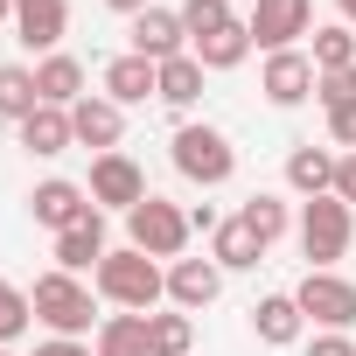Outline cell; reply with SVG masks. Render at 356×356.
I'll use <instances>...</instances> for the list:
<instances>
[{"label":"cell","mask_w":356,"mask_h":356,"mask_svg":"<svg viewBox=\"0 0 356 356\" xmlns=\"http://www.w3.org/2000/svg\"><path fill=\"white\" fill-rule=\"evenodd\" d=\"M133 56H147V63L189 56V29H182V15H175V8H147V15H133Z\"/></svg>","instance_id":"obj_13"},{"label":"cell","mask_w":356,"mask_h":356,"mask_svg":"<svg viewBox=\"0 0 356 356\" xmlns=\"http://www.w3.org/2000/svg\"><path fill=\"white\" fill-rule=\"evenodd\" d=\"M15 29H22V49L56 56L63 29H70V0H15Z\"/></svg>","instance_id":"obj_14"},{"label":"cell","mask_w":356,"mask_h":356,"mask_svg":"<svg viewBox=\"0 0 356 356\" xmlns=\"http://www.w3.org/2000/svg\"><path fill=\"white\" fill-rule=\"evenodd\" d=\"M29 307H35V321L49 335H70V342H84L91 335V314H98V300H91V286L77 273H42L29 286Z\"/></svg>","instance_id":"obj_3"},{"label":"cell","mask_w":356,"mask_h":356,"mask_svg":"<svg viewBox=\"0 0 356 356\" xmlns=\"http://www.w3.org/2000/svg\"><path fill=\"white\" fill-rule=\"evenodd\" d=\"M168 161L182 168L196 189H224L231 175H238V147H231V133H217V126H175Z\"/></svg>","instance_id":"obj_4"},{"label":"cell","mask_w":356,"mask_h":356,"mask_svg":"<svg viewBox=\"0 0 356 356\" xmlns=\"http://www.w3.org/2000/svg\"><path fill=\"white\" fill-rule=\"evenodd\" d=\"M252 49L280 56V49H300V35H314V0H252Z\"/></svg>","instance_id":"obj_6"},{"label":"cell","mask_w":356,"mask_h":356,"mask_svg":"<svg viewBox=\"0 0 356 356\" xmlns=\"http://www.w3.org/2000/svg\"><path fill=\"white\" fill-rule=\"evenodd\" d=\"M29 321H35V307H29V293H22L15 280H0V342L15 349V342L29 335Z\"/></svg>","instance_id":"obj_30"},{"label":"cell","mask_w":356,"mask_h":356,"mask_svg":"<svg viewBox=\"0 0 356 356\" xmlns=\"http://www.w3.org/2000/svg\"><path fill=\"white\" fill-rule=\"evenodd\" d=\"M335 196L356 210V154H342V161H335Z\"/></svg>","instance_id":"obj_34"},{"label":"cell","mask_w":356,"mask_h":356,"mask_svg":"<svg viewBox=\"0 0 356 356\" xmlns=\"http://www.w3.org/2000/svg\"><path fill=\"white\" fill-rule=\"evenodd\" d=\"M335 161H342V154H328V147H314V140L293 147V154H286V189L307 196V203H314V196H335Z\"/></svg>","instance_id":"obj_17"},{"label":"cell","mask_w":356,"mask_h":356,"mask_svg":"<svg viewBox=\"0 0 356 356\" xmlns=\"http://www.w3.org/2000/svg\"><path fill=\"white\" fill-rule=\"evenodd\" d=\"M35 105H42V91H35V63H0V119L22 126Z\"/></svg>","instance_id":"obj_25"},{"label":"cell","mask_w":356,"mask_h":356,"mask_svg":"<svg viewBox=\"0 0 356 356\" xmlns=\"http://www.w3.org/2000/svg\"><path fill=\"white\" fill-rule=\"evenodd\" d=\"M210 259H217L224 273H252V266L266 259V245L252 238V224H245V217H224V224L210 231Z\"/></svg>","instance_id":"obj_20"},{"label":"cell","mask_w":356,"mask_h":356,"mask_svg":"<svg viewBox=\"0 0 356 356\" xmlns=\"http://www.w3.org/2000/svg\"><path fill=\"white\" fill-rule=\"evenodd\" d=\"M328 140H335L342 154H356V105H342V112H328Z\"/></svg>","instance_id":"obj_32"},{"label":"cell","mask_w":356,"mask_h":356,"mask_svg":"<svg viewBox=\"0 0 356 356\" xmlns=\"http://www.w3.org/2000/svg\"><path fill=\"white\" fill-rule=\"evenodd\" d=\"M307 356H356V342H349L342 328H321V335L307 342Z\"/></svg>","instance_id":"obj_33"},{"label":"cell","mask_w":356,"mask_h":356,"mask_svg":"<svg viewBox=\"0 0 356 356\" xmlns=\"http://www.w3.org/2000/svg\"><path fill=\"white\" fill-rule=\"evenodd\" d=\"M217 293H224V266L217 259H175L168 266V300L182 307V314H203Z\"/></svg>","instance_id":"obj_12"},{"label":"cell","mask_w":356,"mask_h":356,"mask_svg":"<svg viewBox=\"0 0 356 356\" xmlns=\"http://www.w3.org/2000/svg\"><path fill=\"white\" fill-rule=\"evenodd\" d=\"M293 300H300V314L307 321H321V328H356V280H342V273H307L300 286H293Z\"/></svg>","instance_id":"obj_8"},{"label":"cell","mask_w":356,"mask_h":356,"mask_svg":"<svg viewBox=\"0 0 356 356\" xmlns=\"http://www.w3.org/2000/svg\"><path fill=\"white\" fill-rule=\"evenodd\" d=\"M35 356H91V342H70V335H49V342H35Z\"/></svg>","instance_id":"obj_35"},{"label":"cell","mask_w":356,"mask_h":356,"mask_svg":"<svg viewBox=\"0 0 356 356\" xmlns=\"http://www.w3.org/2000/svg\"><path fill=\"white\" fill-rule=\"evenodd\" d=\"M105 8H112V15H147L154 0H105Z\"/></svg>","instance_id":"obj_37"},{"label":"cell","mask_w":356,"mask_h":356,"mask_svg":"<svg viewBox=\"0 0 356 356\" xmlns=\"http://www.w3.org/2000/svg\"><path fill=\"white\" fill-rule=\"evenodd\" d=\"M196 349V321L175 307V314H147V356H189Z\"/></svg>","instance_id":"obj_26"},{"label":"cell","mask_w":356,"mask_h":356,"mask_svg":"<svg viewBox=\"0 0 356 356\" xmlns=\"http://www.w3.org/2000/svg\"><path fill=\"white\" fill-rule=\"evenodd\" d=\"M252 328H259V342H266V349H286V342H300L307 314H300V300H293V293H266V300L252 307Z\"/></svg>","instance_id":"obj_19"},{"label":"cell","mask_w":356,"mask_h":356,"mask_svg":"<svg viewBox=\"0 0 356 356\" xmlns=\"http://www.w3.org/2000/svg\"><path fill=\"white\" fill-rule=\"evenodd\" d=\"M182 29H189V42H203V35H217V29H231L238 15H231V0H182Z\"/></svg>","instance_id":"obj_29"},{"label":"cell","mask_w":356,"mask_h":356,"mask_svg":"<svg viewBox=\"0 0 356 356\" xmlns=\"http://www.w3.org/2000/svg\"><path fill=\"white\" fill-rule=\"evenodd\" d=\"M91 203L98 210H133V203H147L154 189H147V168L133 161V154H91Z\"/></svg>","instance_id":"obj_7"},{"label":"cell","mask_w":356,"mask_h":356,"mask_svg":"<svg viewBox=\"0 0 356 356\" xmlns=\"http://www.w3.org/2000/svg\"><path fill=\"white\" fill-rule=\"evenodd\" d=\"M70 133H77V147H91V154H119L126 105H112L105 91H84V98L70 105Z\"/></svg>","instance_id":"obj_11"},{"label":"cell","mask_w":356,"mask_h":356,"mask_svg":"<svg viewBox=\"0 0 356 356\" xmlns=\"http://www.w3.org/2000/svg\"><path fill=\"white\" fill-rule=\"evenodd\" d=\"M335 8H342V22H349V29H356V0H335Z\"/></svg>","instance_id":"obj_38"},{"label":"cell","mask_w":356,"mask_h":356,"mask_svg":"<svg viewBox=\"0 0 356 356\" xmlns=\"http://www.w3.org/2000/svg\"><path fill=\"white\" fill-rule=\"evenodd\" d=\"M307 56H314V77H321V70H349V63H356V35H349V22L314 29V49H307Z\"/></svg>","instance_id":"obj_27"},{"label":"cell","mask_w":356,"mask_h":356,"mask_svg":"<svg viewBox=\"0 0 356 356\" xmlns=\"http://www.w3.org/2000/svg\"><path fill=\"white\" fill-rule=\"evenodd\" d=\"M189 56H196L203 70H238V63L252 56V29H245V15H238L231 29H217V35H203V42H189Z\"/></svg>","instance_id":"obj_23"},{"label":"cell","mask_w":356,"mask_h":356,"mask_svg":"<svg viewBox=\"0 0 356 356\" xmlns=\"http://www.w3.org/2000/svg\"><path fill=\"white\" fill-rule=\"evenodd\" d=\"M0 22H15V0H0Z\"/></svg>","instance_id":"obj_39"},{"label":"cell","mask_w":356,"mask_h":356,"mask_svg":"<svg viewBox=\"0 0 356 356\" xmlns=\"http://www.w3.org/2000/svg\"><path fill=\"white\" fill-rule=\"evenodd\" d=\"M126 238H133V252H147V259H182V245H189L196 231H189V210H175L168 196H147V203L126 210Z\"/></svg>","instance_id":"obj_5"},{"label":"cell","mask_w":356,"mask_h":356,"mask_svg":"<svg viewBox=\"0 0 356 356\" xmlns=\"http://www.w3.org/2000/svg\"><path fill=\"white\" fill-rule=\"evenodd\" d=\"M259 91H266V105H280V112L307 105V98H314V56H307V49H280V56H266Z\"/></svg>","instance_id":"obj_10"},{"label":"cell","mask_w":356,"mask_h":356,"mask_svg":"<svg viewBox=\"0 0 356 356\" xmlns=\"http://www.w3.org/2000/svg\"><path fill=\"white\" fill-rule=\"evenodd\" d=\"M238 217L252 224V238H259L266 252H273V238H286V196H266V189H259V196H252Z\"/></svg>","instance_id":"obj_28"},{"label":"cell","mask_w":356,"mask_h":356,"mask_svg":"<svg viewBox=\"0 0 356 356\" xmlns=\"http://www.w3.org/2000/svg\"><path fill=\"white\" fill-rule=\"evenodd\" d=\"M154 91H161V63H147V56H133V49L105 63V98H112V105H147Z\"/></svg>","instance_id":"obj_15"},{"label":"cell","mask_w":356,"mask_h":356,"mask_svg":"<svg viewBox=\"0 0 356 356\" xmlns=\"http://www.w3.org/2000/svg\"><path fill=\"white\" fill-rule=\"evenodd\" d=\"M217 224H224V217H217L210 203H196V210H189V231H217Z\"/></svg>","instance_id":"obj_36"},{"label":"cell","mask_w":356,"mask_h":356,"mask_svg":"<svg viewBox=\"0 0 356 356\" xmlns=\"http://www.w3.org/2000/svg\"><path fill=\"white\" fill-rule=\"evenodd\" d=\"M91 356H147V314H98V335H91Z\"/></svg>","instance_id":"obj_22"},{"label":"cell","mask_w":356,"mask_h":356,"mask_svg":"<svg viewBox=\"0 0 356 356\" xmlns=\"http://www.w3.org/2000/svg\"><path fill=\"white\" fill-rule=\"evenodd\" d=\"M98 259H105V210L56 231V273H98Z\"/></svg>","instance_id":"obj_16"},{"label":"cell","mask_w":356,"mask_h":356,"mask_svg":"<svg viewBox=\"0 0 356 356\" xmlns=\"http://www.w3.org/2000/svg\"><path fill=\"white\" fill-rule=\"evenodd\" d=\"M293 231H300L307 273H335V259H349V245H356V210L342 196H314V203H300Z\"/></svg>","instance_id":"obj_2"},{"label":"cell","mask_w":356,"mask_h":356,"mask_svg":"<svg viewBox=\"0 0 356 356\" xmlns=\"http://www.w3.org/2000/svg\"><path fill=\"white\" fill-rule=\"evenodd\" d=\"M15 133H22V147H29V154H42V161H56L63 147H77V133H70V112H63V105H35Z\"/></svg>","instance_id":"obj_18"},{"label":"cell","mask_w":356,"mask_h":356,"mask_svg":"<svg viewBox=\"0 0 356 356\" xmlns=\"http://www.w3.org/2000/svg\"><path fill=\"white\" fill-rule=\"evenodd\" d=\"M91 286H98V300H112V307H126V314H154V300L168 293V273L147 259V252H105L98 259V273H91Z\"/></svg>","instance_id":"obj_1"},{"label":"cell","mask_w":356,"mask_h":356,"mask_svg":"<svg viewBox=\"0 0 356 356\" xmlns=\"http://www.w3.org/2000/svg\"><path fill=\"white\" fill-rule=\"evenodd\" d=\"M35 91H42V105H63V112H70V105L84 98V63L63 56V49L42 56V63H35Z\"/></svg>","instance_id":"obj_21"},{"label":"cell","mask_w":356,"mask_h":356,"mask_svg":"<svg viewBox=\"0 0 356 356\" xmlns=\"http://www.w3.org/2000/svg\"><path fill=\"white\" fill-rule=\"evenodd\" d=\"M91 210H98L91 189H84V182H63V175H49V182L29 189V217H35L42 231H70V224H84Z\"/></svg>","instance_id":"obj_9"},{"label":"cell","mask_w":356,"mask_h":356,"mask_svg":"<svg viewBox=\"0 0 356 356\" xmlns=\"http://www.w3.org/2000/svg\"><path fill=\"white\" fill-rule=\"evenodd\" d=\"M314 98H321L328 112L356 105V63H349V70H321V77H314Z\"/></svg>","instance_id":"obj_31"},{"label":"cell","mask_w":356,"mask_h":356,"mask_svg":"<svg viewBox=\"0 0 356 356\" xmlns=\"http://www.w3.org/2000/svg\"><path fill=\"white\" fill-rule=\"evenodd\" d=\"M0 356H15V349H8V342H0Z\"/></svg>","instance_id":"obj_40"},{"label":"cell","mask_w":356,"mask_h":356,"mask_svg":"<svg viewBox=\"0 0 356 356\" xmlns=\"http://www.w3.org/2000/svg\"><path fill=\"white\" fill-rule=\"evenodd\" d=\"M203 77H210V70H203L196 56H168V63H161V91H154V98H161V105H175V112H189V105L203 98Z\"/></svg>","instance_id":"obj_24"}]
</instances>
